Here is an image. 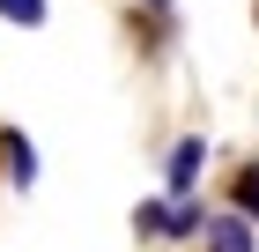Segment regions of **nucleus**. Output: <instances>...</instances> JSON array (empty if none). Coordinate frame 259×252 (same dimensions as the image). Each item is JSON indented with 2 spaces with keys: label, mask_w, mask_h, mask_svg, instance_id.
<instances>
[{
  "label": "nucleus",
  "mask_w": 259,
  "mask_h": 252,
  "mask_svg": "<svg viewBox=\"0 0 259 252\" xmlns=\"http://www.w3.org/2000/svg\"><path fill=\"white\" fill-rule=\"evenodd\" d=\"M200 171H207V141H200V134H185L178 149H170V163H163V193H170V200H185V193L200 186Z\"/></svg>",
  "instance_id": "f257e3e1"
},
{
  "label": "nucleus",
  "mask_w": 259,
  "mask_h": 252,
  "mask_svg": "<svg viewBox=\"0 0 259 252\" xmlns=\"http://www.w3.org/2000/svg\"><path fill=\"white\" fill-rule=\"evenodd\" d=\"M200 252H259V223H244L237 208L207 215V230H200Z\"/></svg>",
  "instance_id": "f03ea898"
},
{
  "label": "nucleus",
  "mask_w": 259,
  "mask_h": 252,
  "mask_svg": "<svg viewBox=\"0 0 259 252\" xmlns=\"http://www.w3.org/2000/svg\"><path fill=\"white\" fill-rule=\"evenodd\" d=\"M134 230L148 237V245H163V200H141V208H134Z\"/></svg>",
  "instance_id": "0eeeda50"
},
{
  "label": "nucleus",
  "mask_w": 259,
  "mask_h": 252,
  "mask_svg": "<svg viewBox=\"0 0 259 252\" xmlns=\"http://www.w3.org/2000/svg\"><path fill=\"white\" fill-rule=\"evenodd\" d=\"M230 208H237L244 223H259V156H244L237 171H230Z\"/></svg>",
  "instance_id": "39448f33"
},
{
  "label": "nucleus",
  "mask_w": 259,
  "mask_h": 252,
  "mask_svg": "<svg viewBox=\"0 0 259 252\" xmlns=\"http://www.w3.org/2000/svg\"><path fill=\"white\" fill-rule=\"evenodd\" d=\"M141 8H148V15H170V0H141Z\"/></svg>",
  "instance_id": "6e6552de"
},
{
  "label": "nucleus",
  "mask_w": 259,
  "mask_h": 252,
  "mask_svg": "<svg viewBox=\"0 0 259 252\" xmlns=\"http://www.w3.org/2000/svg\"><path fill=\"white\" fill-rule=\"evenodd\" d=\"M200 230H207V208H200V193H185V200H170V193H163V245H193Z\"/></svg>",
  "instance_id": "20e7f679"
},
{
  "label": "nucleus",
  "mask_w": 259,
  "mask_h": 252,
  "mask_svg": "<svg viewBox=\"0 0 259 252\" xmlns=\"http://www.w3.org/2000/svg\"><path fill=\"white\" fill-rule=\"evenodd\" d=\"M45 0H0V22H15V30H45Z\"/></svg>",
  "instance_id": "423d86ee"
},
{
  "label": "nucleus",
  "mask_w": 259,
  "mask_h": 252,
  "mask_svg": "<svg viewBox=\"0 0 259 252\" xmlns=\"http://www.w3.org/2000/svg\"><path fill=\"white\" fill-rule=\"evenodd\" d=\"M0 178H8L15 193L37 186V149H30V134H15V126H0Z\"/></svg>",
  "instance_id": "7ed1b4c3"
}]
</instances>
